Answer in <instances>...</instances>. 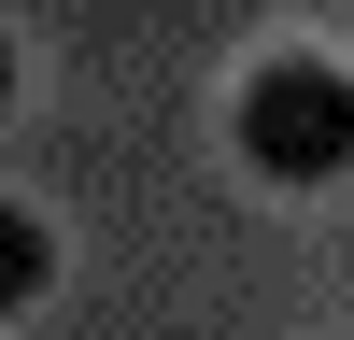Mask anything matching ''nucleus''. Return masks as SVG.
Masks as SVG:
<instances>
[{
	"mask_svg": "<svg viewBox=\"0 0 354 340\" xmlns=\"http://www.w3.org/2000/svg\"><path fill=\"white\" fill-rule=\"evenodd\" d=\"M227 128H241V156L270 170V185H340L354 170V71L340 57H270Z\"/></svg>",
	"mask_w": 354,
	"mask_h": 340,
	"instance_id": "nucleus-1",
	"label": "nucleus"
},
{
	"mask_svg": "<svg viewBox=\"0 0 354 340\" xmlns=\"http://www.w3.org/2000/svg\"><path fill=\"white\" fill-rule=\"evenodd\" d=\"M57 283V241H43V213H15V198H0V312H28Z\"/></svg>",
	"mask_w": 354,
	"mask_h": 340,
	"instance_id": "nucleus-2",
	"label": "nucleus"
},
{
	"mask_svg": "<svg viewBox=\"0 0 354 340\" xmlns=\"http://www.w3.org/2000/svg\"><path fill=\"white\" fill-rule=\"evenodd\" d=\"M0 100H15V43H0Z\"/></svg>",
	"mask_w": 354,
	"mask_h": 340,
	"instance_id": "nucleus-3",
	"label": "nucleus"
}]
</instances>
